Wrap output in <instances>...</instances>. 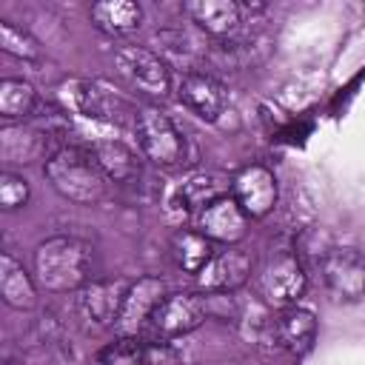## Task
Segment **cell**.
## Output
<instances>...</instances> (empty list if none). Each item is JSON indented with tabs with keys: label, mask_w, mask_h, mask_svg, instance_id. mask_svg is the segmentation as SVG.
I'll return each mask as SVG.
<instances>
[{
	"label": "cell",
	"mask_w": 365,
	"mask_h": 365,
	"mask_svg": "<svg viewBox=\"0 0 365 365\" xmlns=\"http://www.w3.org/2000/svg\"><path fill=\"white\" fill-rule=\"evenodd\" d=\"M91 154L97 160V165L103 168V174L108 177V182L117 185H134L143 177V165L140 157L131 145H125L123 140H94L91 143Z\"/></svg>",
	"instance_id": "obj_19"
},
{
	"label": "cell",
	"mask_w": 365,
	"mask_h": 365,
	"mask_svg": "<svg viewBox=\"0 0 365 365\" xmlns=\"http://www.w3.org/2000/svg\"><path fill=\"white\" fill-rule=\"evenodd\" d=\"M0 48L20 60H31V63L43 57V46L37 43V37L11 20H0Z\"/></svg>",
	"instance_id": "obj_25"
},
{
	"label": "cell",
	"mask_w": 365,
	"mask_h": 365,
	"mask_svg": "<svg viewBox=\"0 0 365 365\" xmlns=\"http://www.w3.org/2000/svg\"><path fill=\"white\" fill-rule=\"evenodd\" d=\"M43 174L60 197L77 205H94L108 194V177L97 165L91 148L63 145L46 160Z\"/></svg>",
	"instance_id": "obj_2"
},
{
	"label": "cell",
	"mask_w": 365,
	"mask_h": 365,
	"mask_svg": "<svg viewBox=\"0 0 365 365\" xmlns=\"http://www.w3.org/2000/svg\"><path fill=\"white\" fill-rule=\"evenodd\" d=\"M37 279L9 251L0 254V297L9 308L31 311L37 305Z\"/></svg>",
	"instance_id": "obj_20"
},
{
	"label": "cell",
	"mask_w": 365,
	"mask_h": 365,
	"mask_svg": "<svg viewBox=\"0 0 365 365\" xmlns=\"http://www.w3.org/2000/svg\"><path fill=\"white\" fill-rule=\"evenodd\" d=\"M205 319H208L205 297L191 294V291H177V294H165V299L154 308V314L148 319V331L154 339L168 342V339L191 334Z\"/></svg>",
	"instance_id": "obj_8"
},
{
	"label": "cell",
	"mask_w": 365,
	"mask_h": 365,
	"mask_svg": "<svg viewBox=\"0 0 365 365\" xmlns=\"http://www.w3.org/2000/svg\"><path fill=\"white\" fill-rule=\"evenodd\" d=\"M29 200H31V188H29L26 177L14 174V171H3L0 174V208L17 211V208L29 205Z\"/></svg>",
	"instance_id": "obj_26"
},
{
	"label": "cell",
	"mask_w": 365,
	"mask_h": 365,
	"mask_svg": "<svg viewBox=\"0 0 365 365\" xmlns=\"http://www.w3.org/2000/svg\"><path fill=\"white\" fill-rule=\"evenodd\" d=\"M117 74L145 97H168L171 91V68L168 63L148 46H120L114 51Z\"/></svg>",
	"instance_id": "obj_7"
},
{
	"label": "cell",
	"mask_w": 365,
	"mask_h": 365,
	"mask_svg": "<svg viewBox=\"0 0 365 365\" xmlns=\"http://www.w3.org/2000/svg\"><path fill=\"white\" fill-rule=\"evenodd\" d=\"M251 274H254V257L240 245H225L197 274V282L205 294H234L251 279Z\"/></svg>",
	"instance_id": "obj_11"
},
{
	"label": "cell",
	"mask_w": 365,
	"mask_h": 365,
	"mask_svg": "<svg viewBox=\"0 0 365 365\" xmlns=\"http://www.w3.org/2000/svg\"><path fill=\"white\" fill-rule=\"evenodd\" d=\"M177 97L180 103L200 120L205 123H217L225 108H228V91L225 86L208 74V71H182L180 83H177Z\"/></svg>",
	"instance_id": "obj_12"
},
{
	"label": "cell",
	"mask_w": 365,
	"mask_h": 365,
	"mask_svg": "<svg viewBox=\"0 0 365 365\" xmlns=\"http://www.w3.org/2000/svg\"><path fill=\"white\" fill-rule=\"evenodd\" d=\"M182 14L197 31L214 40H228L240 34L242 23V6L234 0H191L182 6Z\"/></svg>",
	"instance_id": "obj_16"
},
{
	"label": "cell",
	"mask_w": 365,
	"mask_h": 365,
	"mask_svg": "<svg viewBox=\"0 0 365 365\" xmlns=\"http://www.w3.org/2000/svg\"><path fill=\"white\" fill-rule=\"evenodd\" d=\"M305 285H308V274H305L299 251L297 248H271L257 274V291H259L262 302L268 308L299 305Z\"/></svg>",
	"instance_id": "obj_4"
},
{
	"label": "cell",
	"mask_w": 365,
	"mask_h": 365,
	"mask_svg": "<svg viewBox=\"0 0 365 365\" xmlns=\"http://www.w3.org/2000/svg\"><path fill=\"white\" fill-rule=\"evenodd\" d=\"M131 279L125 277H97L77 291V311L97 328H114L125 302Z\"/></svg>",
	"instance_id": "obj_9"
},
{
	"label": "cell",
	"mask_w": 365,
	"mask_h": 365,
	"mask_svg": "<svg viewBox=\"0 0 365 365\" xmlns=\"http://www.w3.org/2000/svg\"><path fill=\"white\" fill-rule=\"evenodd\" d=\"M314 339H317V317L302 305L279 308V314L271 319V342L294 356L308 354Z\"/></svg>",
	"instance_id": "obj_17"
},
{
	"label": "cell",
	"mask_w": 365,
	"mask_h": 365,
	"mask_svg": "<svg viewBox=\"0 0 365 365\" xmlns=\"http://www.w3.org/2000/svg\"><path fill=\"white\" fill-rule=\"evenodd\" d=\"M34 279L48 294H68L86 288L97 271L94 245L77 234H54L46 237L34 248Z\"/></svg>",
	"instance_id": "obj_1"
},
{
	"label": "cell",
	"mask_w": 365,
	"mask_h": 365,
	"mask_svg": "<svg viewBox=\"0 0 365 365\" xmlns=\"http://www.w3.org/2000/svg\"><path fill=\"white\" fill-rule=\"evenodd\" d=\"M231 194V180L217 174V171H194L188 174L182 182L174 185V191L168 194V211L188 217V214H200L205 205H211L214 200Z\"/></svg>",
	"instance_id": "obj_13"
},
{
	"label": "cell",
	"mask_w": 365,
	"mask_h": 365,
	"mask_svg": "<svg viewBox=\"0 0 365 365\" xmlns=\"http://www.w3.org/2000/svg\"><path fill=\"white\" fill-rule=\"evenodd\" d=\"M154 51L171 66L185 68V71H197V63L208 57V46H202V40L191 31V29H160L154 31Z\"/></svg>",
	"instance_id": "obj_18"
},
{
	"label": "cell",
	"mask_w": 365,
	"mask_h": 365,
	"mask_svg": "<svg viewBox=\"0 0 365 365\" xmlns=\"http://www.w3.org/2000/svg\"><path fill=\"white\" fill-rule=\"evenodd\" d=\"M88 17L100 31L120 37V34L134 31L143 23V9L131 0H103L88 9Z\"/></svg>",
	"instance_id": "obj_22"
},
{
	"label": "cell",
	"mask_w": 365,
	"mask_h": 365,
	"mask_svg": "<svg viewBox=\"0 0 365 365\" xmlns=\"http://www.w3.org/2000/svg\"><path fill=\"white\" fill-rule=\"evenodd\" d=\"M91 365H154L151 342H137L131 336H123L120 342L103 348Z\"/></svg>",
	"instance_id": "obj_24"
},
{
	"label": "cell",
	"mask_w": 365,
	"mask_h": 365,
	"mask_svg": "<svg viewBox=\"0 0 365 365\" xmlns=\"http://www.w3.org/2000/svg\"><path fill=\"white\" fill-rule=\"evenodd\" d=\"M197 231L205 234L214 245L222 242V245H237L245 231H248V217L245 211L237 205V200L231 194L214 200L211 205H205L200 214H197Z\"/></svg>",
	"instance_id": "obj_15"
},
{
	"label": "cell",
	"mask_w": 365,
	"mask_h": 365,
	"mask_svg": "<svg viewBox=\"0 0 365 365\" xmlns=\"http://www.w3.org/2000/svg\"><path fill=\"white\" fill-rule=\"evenodd\" d=\"M168 251H171V259L182 271H188V274H200L208 265V259L217 254L214 251V242L205 234H200L197 228H177L171 234Z\"/></svg>",
	"instance_id": "obj_21"
},
{
	"label": "cell",
	"mask_w": 365,
	"mask_h": 365,
	"mask_svg": "<svg viewBox=\"0 0 365 365\" xmlns=\"http://www.w3.org/2000/svg\"><path fill=\"white\" fill-rule=\"evenodd\" d=\"M40 100L29 80L6 77L0 80V117L6 123H26L34 117Z\"/></svg>",
	"instance_id": "obj_23"
},
{
	"label": "cell",
	"mask_w": 365,
	"mask_h": 365,
	"mask_svg": "<svg viewBox=\"0 0 365 365\" xmlns=\"http://www.w3.org/2000/svg\"><path fill=\"white\" fill-rule=\"evenodd\" d=\"M63 100L74 114L117 125L134 123L140 111L123 91L111 88L106 80H68L63 86Z\"/></svg>",
	"instance_id": "obj_5"
},
{
	"label": "cell",
	"mask_w": 365,
	"mask_h": 365,
	"mask_svg": "<svg viewBox=\"0 0 365 365\" xmlns=\"http://www.w3.org/2000/svg\"><path fill=\"white\" fill-rule=\"evenodd\" d=\"M134 134H137L140 154L160 168L182 165L188 157V140L182 137L177 123L157 106H143L137 111Z\"/></svg>",
	"instance_id": "obj_3"
},
{
	"label": "cell",
	"mask_w": 365,
	"mask_h": 365,
	"mask_svg": "<svg viewBox=\"0 0 365 365\" xmlns=\"http://www.w3.org/2000/svg\"><path fill=\"white\" fill-rule=\"evenodd\" d=\"M165 282L160 279V277H137V279H131V288H128V294H125V302H123V311H120V319H117V334H123V336H137L145 325H148V319H151V314H154V308L165 299Z\"/></svg>",
	"instance_id": "obj_14"
},
{
	"label": "cell",
	"mask_w": 365,
	"mask_h": 365,
	"mask_svg": "<svg viewBox=\"0 0 365 365\" xmlns=\"http://www.w3.org/2000/svg\"><path fill=\"white\" fill-rule=\"evenodd\" d=\"M325 294L334 302H359L365 297V254L354 245H331L317 262Z\"/></svg>",
	"instance_id": "obj_6"
},
{
	"label": "cell",
	"mask_w": 365,
	"mask_h": 365,
	"mask_svg": "<svg viewBox=\"0 0 365 365\" xmlns=\"http://www.w3.org/2000/svg\"><path fill=\"white\" fill-rule=\"evenodd\" d=\"M231 197L237 200V205L245 211L248 220L268 217L277 205V197H279V185H277L274 171L262 163H251V165L240 168L231 177Z\"/></svg>",
	"instance_id": "obj_10"
}]
</instances>
